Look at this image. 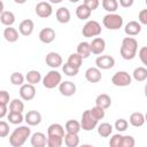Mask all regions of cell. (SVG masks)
Returning a JSON list of instances; mask_svg holds the SVG:
<instances>
[{
	"label": "cell",
	"instance_id": "1",
	"mask_svg": "<svg viewBox=\"0 0 147 147\" xmlns=\"http://www.w3.org/2000/svg\"><path fill=\"white\" fill-rule=\"evenodd\" d=\"M30 136H31V129L29 126L25 125L18 126L9 136V144L13 147H22L28 140V138H30Z\"/></svg>",
	"mask_w": 147,
	"mask_h": 147
},
{
	"label": "cell",
	"instance_id": "2",
	"mask_svg": "<svg viewBox=\"0 0 147 147\" xmlns=\"http://www.w3.org/2000/svg\"><path fill=\"white\" fill-rule=\"evenodd\" d=\"M137 51H138V41L133 37H125L122 40L119 53L124 60H133L137 55Z\"/></svg>",
	"mask_w": 147,
	"mask_h": 147
},
{
	"label": "cell",
	"instance_id": "3",
	"mask_svg": "<svg viewBox=\"0 0 147 147\" xmlns=\"http://www.w3.org/2000/svg\"><path fill=\"white\" fill-rule=\"evenodd\" d=\"M62 83V76L59 71L56 70H51L46 74V76L42 78V85L44 87L52 90L55 88L56 86H60V84Z\"/></svg>",
	"mask_w": 147,
	"mask_h": 147
},
{
	"label": "cell",
	"instance_id": "4",
	"mask_svg": "<svg viewBox=\"0 0 147 147\" xmlns=\"http://www.w3.org/2000/svg\"><path fill=\"white\" fill-rule=\"evenodd\" d=\"M102 23L108 30H118L123 25V17L115 13L107 14L102 20Z\"/></svg>",
	"mask_w": 147,
	"mask_h": 147
},
{
	"label": "cell",
	"instance_id": "5",
	"mask_svg": "<svg viewBox=\"0 0 147 147\" xmlns=\"http://www.w3.org/2000/svg\"><path fill=\"white\" fill-rule=\"evenodd\" d=\"M82 33H83V36L85 38H92V37L96 38L99 34H101V25L96 21H94V20L88 21L83 26Z\"/></svg>",
	"mask_w": 147,
	"mask_h": 147
},
{
	"label": "cell",
	"instance_id": "6",
	"mask_svg": "<svg viewBox=\"0 0 147 147\" xmlns=\"http://www.w3.org/2000/svg\"><path fill=\"white\" fill-rule=\"evenodd\" d=\"M98 119L92 115L91 110H85L82 115V119H80V125L82 129L84 131H92L96 125H98Z\"/></svg>",
	"mask_w": 147,
	"mask_h": 147
},
{
	"label": "cell",
	"instance_id": "7",
	"mask_svg": "<svg viewBox=\"0 0 147 147\" xmlns=\"http://www.w3.org/2000/svg\"><path fill=\"white\" fill-rule=\"evenodd\" d=\"M131 82H132V77L126 71H117L111 77V83L115 86H119V87L129 86L131 84Z\"/></svg>",
	"mask_w": 147,
	"mask_h": 147
},
{
	"label": "cell",
	"instance_id": "8",
	"mask_svg": "<svg viewBox=\"0 0 147 147\" xmlns=\"http://www.w3.org/2000/svg\"><path fill=\"white\" fill-rule=\"evenodd\" d=\"M95 64H96V68H99V69L108 70L115 65V59L110 55H100L96 57Z\"/></svg>",
	"mask_w": 147,
	"mask_h": 147
},
{
	"label": "cell",
	"instance_id": "9",
	"mask_svg": "<svg viewBox=\"0 0 147 147\" xmlns=\"http://www.w3.org/2000/svg\"><path fill=\"white\" fill-rule=\"evenodd\" d=\"M53 13V8L52 5L47 1H40L36 5V14L41 17V18H46L49 17Z\"/></svg>",
	"mask_w": 147,
	"mask_h": 147
},
{
	"label": "cell",
	"instance_id": "10",
	"mask_svg": "<svg viewBox=\"0 0 147 147\" xmlns=\"http://www.w3.org/2000/svg\"><path fill=\"white\" fill-rule=\"evenodd\" d=\"M20 95L23 100L30 101L36 96V87L31 84H24L20 88Z\"/></svg>",
	"mask_w": 147,
	"mask_h": 147
},
{
	"label": "cell",
	"instance_id": "11",
	"mask_svg": "<svg viewBox=\"0 0 147 147\" xmlns=\"http://www.w3.org/2000/svg\"><path fill=\"white\" fill-rule=\"evenodd\" d=\"M55 30L52 28H44L39 32V40L44 44H51L55 39Z\"/></svg>",
	"mask_w": 147,
	"mask_h": 147
},
{
	"label": "cell",
	"instance_id": "12",
	"mask_svg": "<svg viewBox=\"0 0 147 147\" xmlns=\"http://www.w3.org/2000/svg\"><path fill=\"white\" fill-rule=\"evenodd\" d=\"M63 60H62V56L56 53V52H49L47 55H46V64L53 69L55 68H59L61 67Z\"/></svg>",
	"mask_w": 147,
	"mask_h": 147
},
{
	"label": "cell",
	"instance_id": "13",
	"mask_svg": "<svg viewBox=\"0 0 147 147\" xmlns=\"http://www.w3.org/2000/svg\"><path fill=\"white\" fill-rule=\"evenodd\" d=\"M85 78L90 83H98L102 78L101 70L96 67H91L85 71Z\"/></svg>",
	"mask_w": 147,
	"mask_h": 147
},
{
	"label": "cell",
	"instance_id": "14",
	"mask_svg": "<svg viewBox=\"0 0 147 147\" xmlns=\"http://www.w3.org/2000/svg\"><path fill=\"white\" fill-rule=\"evenodd\" d=\"M59 91L64 96H71L76 93V85H75V83H72L70 80H64L60 84Z\"/></svg>",
	"mask_w": 147,
	"mask_h": 147
},
{
	"label": "cell",
	"instance_id": "15",
	"mask_svg": "<svg viewBox=\"0 0 147 147\" xmlns=\"http://www.w3.org/2000/svg\"><path fill=\"white\" fill-rule=\"evenodd\" d=\"M33 29H34V23H33L32 20H29V18L23 20V21L20 23V25H18V31H20V33H21L22 36H25V37L30 36V34L33 32Z\"/></svg>",
	"mask_w": 147,
	"mask_h": 147
},
{
	"label": "cell",
	"instance_id": "16",
	"mask_svg": "<svg viewBox=\"0 0 147 147\" xmlns=\"http://www.w3.org/2000/svg\"><path fill=\"white\" fill-rule=\"evenodd\" d=\"M90 44H91V51L95 55L102 54L106 49V41H105V39H102L100 37L94 38L92 40V42H90Z\"/></svg>",
	"mask_w": 147,
	"mask_h": 147
},
{
	"label": "cell",
	"instance_id": "17",
	"mask_svg": "<svg viewBox=\"0 0 147 147\" xmlns=\"http://www.w3.org/2000/svg\"><path fill=\"white\" fill-rule=\"evenodd\" d=\"M24 121L26 122L28 125L36 126V125L40 124V122H41V114L37 110H30V111L26 113V115L24 117Z\"/></svg>",
	"mask_w": 147,
	"mask_h": 147
},
{
	"label": "cell",
	"instance_id": "18",
	"mask_svg": "<svg viewBox=\"0 0 147 147\" xmlns=\"http://www.w3.org/2000/svg\"><path fill=\"white\" fill-rule=\"evenodd\" d=\"M30 142L32 147H46L47 145V137L42 132H34L31 136Z\"/></svg>",
	"mask_w": 147,
	"mask_h": 147
},
{
	"label": "cell",
	"instance_id": "19",
	"mask_svg": "<svg viewBox=\"0 0 147 147\" xmlns=\"http://www.w3.org/2000/svg\"><path fill=\"white\" fill-rule=\"evenodd\" d=\"M140 31H141V24L137 21H130L124 28V32L127 36H137L140 33Z\"/></svg>",
	"mask_w": 147,
	"mask_h": 147
},
{
	"label": "cell",
	"instance_id": "20",
	"mask_svg": "<svg viewBox=\"0 0 147 147\" xmlns=\"http://www.w3.org/2000/svg\"><path fill=\"white\" fill-rule=\"evenodd\" d=\"M129 122L132 126L134 127H139V126H142L145 124V115L140 111H134L130 115V118H129Z\"/></svg>",
	"mask_w": 147,
	"mask_h": 147
},
{
	"label": "cell",
	"instance_id": "21",
	"mask_svg": "<svg viewBox=\"0 0 147 147\" xmlns=\"http://www.w3.org/2000/svg\"><path fill=\"white\" fill-rule=\"evenodd\" d=\"M56 20L57 22L62 23V24H65L70 21L71 18V14H70V10L67 8V7H60L57 10H56Z\"/></svg>",
	"mask_w": 147,
	"mask_h": 147
},
{
	"label": "cell",
	"instance_id": "22",
	"mask_svg": "<svg viewBox=\"0 0 147 147\" xmlns=\"http://www.w3.org/2000/svg\"><path fill=\"white\" fill-rule=\"evenodd\" d=\"M95 106H98V107H100V108L106 110L111 106V98L106 93H101L95 99Z\"/></svg>",
	"mask_w": 147,
	"mask_h": 147
},
{
	"label": "cell",
	"instance_id": "23",
	"mask_svg": "<svg viewBox=\"0 0 147 147\" xmlns=\"http://www.w3.org/2000/svg\"><path fill=\"white\" fill-rule=\"evenodd\" d=\"M64 127L59 124V123H53L48 126L47 129V136H56V137H61V138H64L65 133H64Z\"/></svg>",
	"mask_w": 147,
	"mask_h": 147
},
{
	"label": "cell",
	"instance_id": "24",
	"mask_svg": "<svg viewBox=\"0 0 147 147\" xmlns=\"http://www.w3.org/2000/svg\"><path fill=\"white\" fill-rule=\"evenodd\" d=\"M77 54H79L83 59H87V57L92 54L91 44L87 42V41H82V42H79L78 46H77Z\"/></svg>",
	"mask_w": 147,
	"mask_h": 147
},
{
	"label": "cell",
	"instance_id": "25",
	"mask_svg": "<svg viewBox=\"0 0 147 147\" xmlns=\"http://www.w3.org/2000/svg\"><path fill=\"white\" fill-rule=\"evenodd\" d=\"M64 129L67 131V133H74V134H78V132L82 130V125L80 122L76 121V119H69L65 125Z\"/></svg>",
	"mask_w": 147,
	"mask_h": 147
},
{
	"label": "cell",
	"instance_id": "26",
	"mask_svg": "<svg viewBox=\"0 0 147 147\" xmlns=\"http://www.w3.org/2000/svg\"><path fill=\"white\" fill-rule=\"evenodd\" d=\"M0 21L3 25L6 26H11L14 23H15V15L13 11H9V10H3L1 14H0Z\"/></svg>",
	"mask_w": 147,
	"mask_h": 147
},
{
	"label": "cell",
	"instance_id": "27",
	"mask_svg": "<svg viewBox=\"0 0 147 147\" xmlns=\"http://www.w3.org/2000/svg\"><path fill=\"white\" fill-rule=\"evenodd\" d=\"M3 37L8 42H15L18 40V31L15 28L8 26L3 30Z\"/></svg>",
	"mask_w": 147,
	"mask_h": 147
},
{
	"label": "cell",
	"instance_id": "28",
	"mask_svg": "<svg viewBox=\"0 0 147 147\" xmlns=\"http://www.w3.org/2000/svg\"><path fill=\"white\" fill-rule=\"evenodd\" d=\"M113 129L114 127H113V125L110 123L105 122V123H101L100 125H98V133L102 138H107L113 133Z\"/></svg>",
	"mask_w": 147,
	"mask_h": 147
},
{
	"label": "cell",
	"instance_id": "29",
	"mask_svg": "<svg viewBox=\"0 0 147 147\" xmlns=\"http://www.w3.org/2000/svg\"><path fill=\"white\" fill-rule=\"evenodd\" d=\"M25 79H26L28 84L36 85V84H38V83L41 80V74H40L38 70H30V71L26 74Z\"/></svg>",
	"mask_w": 147,
	"mask_h": 147
},
{
	"label": "cell",
	"instance_id": "30",
	"mask_svg": "<svg viewBox=\"0 0 147 147\" xmlns=\"http://www.w3.org/2000/svg\"><path fill=\"white\" fill-rule=\"evenodd\" d=\"M92 14V10H90L84 3L79 5L77 8H76V16L79 18V20H87L90 18Z\"/></svg>",
	"mask_w": 147,
	"mask_h": 147
},
{
	"label": "cell",
	"instance_id": "31",
	"mask_svg": "<svg viewBox=\"0 0 147 147\" xmlns=\"http://www.w3.org/2000/svg\"><path fill=\"white\" fill-rule=\"evenodd\" d=\"M64 144L67 147H78L79 146V137L74 133H65Z\"/></svg>",
	"mask_w": 147,
	"mask_h": 147
},
{
	"label": "cell",
	"instance_id": "32",
	"mask_svg": "<svg viewBox=\"0 0 147 147\" xmlns=\"http://www.w3.org/2000/svg\"><path fill=\"white\" fill-rule=\"evenodd\" d=\"M67 63H69L71 67H74V68H76V69L79 70V68L83 64V57L79 54H77V53H72V54L69 55Z\"/></svg>",
	"mask_w": 147,
	"mask_h": 147
},
{
	"label": "cell",
	"instance_id": "33",
	"mask_svg": "<svg viewBox=\"0 0 147 147\" xmlns=\"http://www.w3.org/2000/svg\"><path fill=\"white\" fill-rule=\"evenodd\" d=\"M132 77L133 79H136L137 82H144L147 78V69L145 67H138L133 70L132 72Z\"/></svg>",
	"mask_w": 147,
	"mask_h": 147
},
{
	"label": "cell",
	"instance_id": "34",
	"mask_svg": "<svg viewBox=\"0 0 147 147\" xmlns=\"http://www.w3.org/2000/svg\"><path fill=\"white\" fill-rule=\"evenodd\" d=\"M101 5L105 10L109 11V14H114L118 8V1L116 0H102Z\"/></svg>",
	"mask_w": 147,
	"mask_h": 147
},
{
	"label": "cell",
	"instance_id": "35",
	"mask_svg": "<svg viewBox=\"0 0 147 147\" xmlns=\"http://www.w3.org/2000/svg\"><path fill=\"white\" fill-rule=\"evenodd\" d=\"M24 110V103L20 99H14L9 103V111L13 113H23Z\"/></svg>",
	"mask_w": 147,
	"mask_h": 147
},
{
	"label": "cell",
	"instance_id": "36",
	"mask_svg": "<svg viewBox=\"0 0 147 147\" xmlns=\"http://www.w3.org/2000/svg\"><path fill=\"white\" fill-rule=\"evenodd\" d=\"M24 79H25V77L21 72H18V71H15V72H13L10 75V83L13 85H15V86L24 85Z\"/></svg>",
	"mask_w": 147,
	"mask_h": 147
},
{
	"label": "cell",
	"instance_id": "37",
	"mask_svg": "<svg viewBox=\"0 0 147 147\" xmlns=\"http://www.w3.org/2000/svg\"><path fill=\"white\" fill-rule=\"evenodd\" d=\"M64 138L56 136H47V147H61Z\"/></svg>",
	"mask_w": 147,
	"mask_h": 147
},
{
	"label": "cell",
	"instance_id": "38",
	"mask_svg": "<svg viewBox=\"0 0 147 147\" xmlns=\"http://www.w3.org/2000/svg\"><path fill=\"white\" fill-rule=\"evenodd\" d=\"M8 121H9V123L16 125V124H21L24 121V117H23L22 113H13V111H9V114H8Z\"/></svg>",
	"mask_w": 147,
	"mask_h": 147
},
{
	"label": "cell",
	"instance_id": "39",
	"mask_svg": "<svg viewBox=\"0 0 147 147\" xmlns=\"http://www.w3.org/2000/svg\"><path fill=\"white\" fill-rule=\"evenodd\" d=\"M62 70H63V74H64L65 76H69V77H74V76H76V75L78 74V71H79L78 69L71 67L69 63H64L63 67H62Z\"/></svg>",
	"mask_w": 147,
	"mask_h": 147
},
{
	"label": "cell",
	"instance_id": "40",
	"mask_svg": "<svg viewBox=\"0 0 147 147\" xmlns=\"http://www.w3.org/2000/svg\"><path fill=\"white\" fill-rule=\"evenodd\" d=\"M127 126H129V122H127L126 119H124V118H118V119L115 122V125H114V127H115L118 132H124V131L127 129Z\"/></svg>",
	"mask_w": 147,
	"mask_h": 147
},
{
	"label": "cell",
	"instance_id": "41",
	"mask_svg": "<svg viewBox=\"0 0 147 147\" xmlns=\"http://www.w3.org/2000/svg\"><path fill=\"white\" fill-rule=\"evenodd\" d=\"M122 140H123L122 134L119 133L114 134L109 140V147H122Z\"/></svg>",
	"mask_w": 147,
	"mask_h": 147
},
{
	"label": "cell",
	"instance_id": "42",
	"mask_svg": "<svg viewBox=\"0 0 147 147\" xmlns=\"http://www.w3.org/2000/svg\"><path fill=\"white\" fill-rule=\"evenodd\" d=\"M91 110V113H92V115L99 121V119H102L103 117H105V109H102V108H100V107H98V106H94L92 109H90Z\"/></svg>",
	"mask_w": 147,
	"mask_h": 147
},
{
	"label": "cell",
	"instance_id": "43",
	"mask_svg": "<svg viewBox=\"0 0 147 147\" xmlns=\"http://www.w3.org/2000/svg\"><path fill=\"white\" fill-rule=\"evenodd\" d=\"M136 140L132 136H123L122 140V147H134Z\"/></svg>",
	"mask_w": 147,
	"mask_h": 147
},
{
	"label": "cell",
	"instance_id": "44",
	"mask_svg": "<svg viewBox=\"0 0 147 147\" xmlns=\"http://www.w3.org/2000/svg\"><path fill=\"white\" fill-rule=\"evenodd\" d=\"M8 133H9V124L5 121H1L0 122V137L5 138L8 136Z\"/></svg>",
	"mask_w": 147,
	"mask_h": 147
},
{
	"label": "cell",
	"instance_id": "45",
	"mask_svg": "<svg viewBox=\"0 0 147 147\" xmlns=\"http://www.w3.org/2000/svg\"><path fill=\"white\" fill-rule=\"evenodd\" d=\"M138 55H139V59H140V61L147 67V46H144V47H141L140 49H139V53H138Z\"/></svg>",
	"mask_w": 147,
	"mask_h": 147
},
{
	"label": "cell",
	"instance_id": "46",
	"mask_svg": "<svg viewBox=\"0 0 147 147\" xmlns=\"http://www.w3.org/2000/svg\"><path fill=\"white\" fill-rule=\"evenodd\" d=\"M90 10H94V9H96L98 7H99V0H84V2H83Z\"/></svg>",
	"mask_w": 147,
	"mask_h": 147
},
{
	"label": "cell",
	"instance_id": "47",
	"mask_svg": "<svg viewBox=\"0 0 147 147\" xmlns=\"http://www.w3.org/2000/svg\"><path fill=\"white\" fill-rule=\"evenodd\" d=\"M9 103V93L5 90L0 91V105H8Z\"/></svg>",
	"mask_w": 147,
	"mask_h": 147
},
{
	"label": "cell",
	"instance_id": "48",
	"mask_svg": "<svg viewBox=\"0 0 147 147\" xmlns=\"http://www.w3.org/2000/svg\"><path fill=\"white\" fill-rule=\"evenodd\" d=\"M138 20H139V23L140 24L147 25V9H142V10L139 11Z\"/></svg>",
	"mask_w": 147,
	"mask_h": 147
},
{
	"label": "cell",
	"instance_id": "49",
	"mask_svg": "<svg viewBox=\"0 0 147 147\" xmlns=\"http://www.w3.org/2000/svg\"><path fill=\"white\" fill-rule=\"evenodd\" d=\"M118 5L124 7V8H129V7H131L133 5V0H119Z\"/></svg>",
	"mask_w": 147,
	"mask_h": 147
},
{
	"label": "cell",
	"instance_id": "50",
	"mask_svg": "<svg viewBox=\"0 0 147 147\" xmlns=\"http://www.w3.org/2000/svg\"><path fill=\"white\" fill-rule=\"evenodd\" d=\"M7 115V106L0 105V118H3Z\"/></svg>",
	"mask_w": 147,
	"mask_h": 147
},
{
	"label": "cell",
	"instance_id": "51",
	"mask_svg": "<svg viewBox=\"0 0 147 147\" xmlns=\"http://www.w3.org/2000/svg\"><path fill=\"white\" fill-rule=\"evenodd\" d=\"M78 147H94V146H92V145H90V144H83V145H80V146H78Z\"/></svg>",
	"mask_w": 147,
	"mask_h": 147
},
{
	"label": "cell",
	"instance_id": "52",
	"mask_svg": "<svg viewBox=\"0 0 147 147\" xmlns=\"http://www.w3.org/2000/svg\"><path fill=\"white\" fill-rule=\"evenodd\" d=\"M145 96L147 98V83H146V85H145Z\"/></svg>",
	"mask_w": 147,
	"mask_h": 147
},
{
	"label": "cell",
	"instance_id": "53",
	"mask_svg": "<svg viewBox=\"0 0 147 147\" xmlns=\"http://www.w3.org/2000/svg\"><path fill=\"white\" fill-rule=\"evenodd\" d=\"M145 121H146V122H147V113H146V114H145Z\"/></svg>",
	"mask_w": 147,
	"mask_h": 147
}]
</instances>
